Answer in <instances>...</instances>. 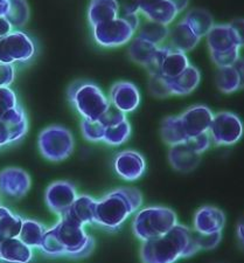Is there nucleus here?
I'll use <instances>...</instances> for the list:
<instances>
[{"label": "nucleus", "mask_w": 244, "mask_h": 263, "mask_svg": "<svg viewBox=\"0 0 244 263\" xmlns=\"http://www.w3.org/2000/svg\"><path fill=\"white\" fill-rule=\"evenodd\" d=\"M200 252L193 230L176 223L161 236L144 241L140 247L141 263H176L181 258L194 256Z\"/></svg>", "instance_id": "nucleus-1"}, {"label": "nucleus", "mask_w": 244, "mask_h": 263, "mask_svg": "<svg viewBox=\"0 0 244 263\" xmlns=\"http://www.w3.org/2000/svg\"><path fill=\"white\" fill-rule=\"evenodd\" d=\"M48 256L86 257L95 248V240L84 226L62 219L47 230L39 247Z\"/></svg>", "instance_id": "nucleus-2"}, {"label": "nucleus", "mask_w": 244, "mask_h": 263, "mask_svg": "<svg viewBox=\"0 0 244 263\" xmlns=\"http://www.w3.org/2000/svg\"><path fill=\"white\" fill-rule=\"evenodd\" d=\"M141 192L136 187H119L96 201L95 223L108 231L119 230L130 216L143 206Z\"/></svg>", "instance_id": "nucleus-3"}, {"label": "nucleus", "mask_w": 244, "mask_h": 263, "mask_svg": "<svg viewBox=\"0 0 244 263\" xmlns=\"http://www.w3.org/2000/svg\"><path fill=\"white\" fill-rule=\"evenodd\" d=\"M178 221L173 210L165 206H149L134 213L132 232L141 242L166 234Z\"/></svg>", "instance_id": "nucleus-4"}, {"label": "nucleus", "mask_w": 244, "mask_h": 263, "mask_svg": "<svg viewBox=\"0 0 244 263\" xmlns=\"http://www.w3.org/2000/svg\"><path fill=\"white\" fill-rule=\"evenodd\" d=\"M67 95L71 105L84 120H99L111 105L102 89L90 81L70 84Z\"/></svg>", "instance_id": "nucleus-5"}, {"label": "nucleus", "mask_w": 244, "mask_h": 263, "mask_svg": "<svg viewBox=\"0 0 244 263\" xmlns=\"http://www.w3.org/2000/svg\"><path fill=\"white\" fill-rule=\"evenodd\" d=\"M37 145L44 158L58 163L73 155L75 138L71 131L65 126L50 125L40 133Z\"/></svg>", "instance_id": "nucleus-6"}, {"label": "nucleus", "mask_w": 244, "mask_h": 263, "mask_svg": "<svg viewBox=\"0 0 244 263\" xmlns=\"http://www.w3.org/2000/svg\"><path fill=\"white\" fill-rule=\"evenodd\" d=\"M36 45L34 40L23 31H12L0 37V62L8 65L27 63L35 57Z\"/></svg>", "instance_id": "nucleus-7"}, {"label": "nucleus", "mask_w": 244, "mask_h": 263, "mask_svg": "<svg viewBox=\"0 0 244 263\" xmlns=\"http://www.w3.org/2000/svg\"><path fill=\"white\" fill-rule=\"evenodd\" d=\"M208 134L216 146H233L241 141L244 124L241 117L231 111H218L214 118Z\"/></svg>", "instance_id": "nucleus-8"}, {"label": "nucleus", "mask_w": 244, "mask_h": 263, "mask_svg": "<svg viewBox=\"0 0 244 263\" xmlns=\"http://www.w3.org/2000/svg\"><path fill=\"white\" fill-rule=\"evenodd\" d=\"M91 35L99 47L118 48L129 45L136 36V32L123 16L119 15L115 20L91 27Z\"/></svg>", "instance_id": "nucleus-9"}, {"label": "nucleus", "mask_w": 244, "mask_h": 263, "mask_svg": "<svg viewBox=\"0 0 244 263\" xmlns=\"http://www.w3.org/2000/svg\"><path fill=\"white\" fill-rule=\"evenodd\" d=\"M28 131V120L20 105L11 109L0 117V147L19 142Z\"/></svg>", "instance_id": "nucleus-10"}, {"label": "nucleus", "mask_w": 244, "mask_h": 263, "mask_svg": "<svg viewBox=\"0 0 244 263\" xmlns=\"http://www.w3.org/2000/svg\"><path fill=\"white\" fill-rule=\"evenodd\" d=\"M77 196L76 186L73 182L57 180L52 182L46 190L45 200L46 205L53 213L62 216L73 205Z\"/></svg>", "instance_id": "nucleus-11"}, {"label": "nucleus", "mask_w": 244, "mask_h": 263, "mask_svg": "<svg viewBox=\"0 0 244 263\" xmlns=\"http://www.w3.org/2000/svg\"><path fill=\"white\" fill-rule=\"evenodd\" d=\"M113 168L123 180L136 181L145 175L146 160L140 152L123 150L115 156Z\"/></svg>", "instance_id": "nucleus-12"}, {"label": "nucleus", "mask_w": 244, "mask_h": 263, "mask_svg": "<svg viewBox=\"0 0 244 263\" xmlns=\"http://www.w3.org/2000/svg\"><path fill=\"white\" fill-rule=\"evenodd\" d=\"M109 101L113 107L124 114L136 111L140 105L141 95L136 84L130 81H118L112 84L109 92Z\"/></svg>", "instance_id": "nucleus-13"}, {"label": "nucleus", "mask_w": 244, "mask_h": 263, "mask_svg": "<svg viewBox=\"0 0 244 263\" xmlns=\"http://www.w3.org/2000/svg\"><path fill=\"white\" fill-rule=\"evenodd\" d=\"M180 121L188 137L206 134L212 125L214 112L205 104H195L179 115Z\"/></svg>", "instance_id": "nucleus-14"}, {"label": "nucleus", "mask_w": 244, "mask_h": 263, "mask_svg": "<svg viewBox=\"0 0 244 263\" xmlns=\"http://www.w3.org/2000/svg\"><path fill=\"white\" fill-rule=\"evenodd\" d=\"M138 11L144 19L170 26L180 14L170 0H138Z\"/></svg>", "instance_id": "nucleus-15"}, {"label": "nucleus", "mask_w": 244, "mask_h": 263, "mask_svg": "<svg viewBox=\"0 0 244 263\" xmlns=\"http://www.w3.org/2000/svg\"><path fill=\"white\" fill-rule=\"evenodd\" d=\"M158 49V46H154L151 42L136 35L129 44L128 54L134 63L144 67L149 75L160 74L157 61Z\"/></svg>", "instance_id": "nucleus-16"}, {"label": "nucleus", "mask_w": 244, "mask_h": 263, "mask_svg": "<svg viewBox=\"0 0 244 263\" xmlns=\"http://www.w3.org/2000/svg\"><path fill=\"white\" fill-rule=\"evenodd\" d=\"M159 73L166 79H174L191 66L186 53L174 49L168 45L160 46L158 49Z\"/></svg>", "instance_id": "nucleus-17"}, {"label": "nucleus", "mask_w": 244, "mask_h": 263, "mask_svg": "<svg viewBox=\"0 0 244 263\" xmlns=\"http://www.w3.org/2000/svg\"><path fill=\"white\" fill-rule=\"evenodd\" d=\"M225 212L215 206H202L195 212L193 218V231L200 234L222 233L226 226Z\"/></svg>", "instance_id": "nucleus-18"}, {"label": "nucleus", "mask_w": 244, "mask_h": 263, "mask_svg": "<svg viewBox=\"0 0 244 263\" xmlns=\"http://www.w3.org/2000/svg\"><path fill=\"white\" fill-rule=\"evenodd\" d=\"M31 177L24 170L7 167L0 172V192L11 198H21L31 189Z\"/></svg>", "instance_id": "nucleus-19"}, {"label": "nucleus", "mask_w": 244, "mask_h": 263, "mask_svg": "<svg viewBox=\"0 0 244 263\" xmlns=\"http://www.w3.org/2000/svg\"><path fill=\"white\" fill-rule=\"evenodd\" d=\"M209 54L223 53L239 47L236 36L229 24L214 25L209 33L206 35Z\"/></svg>", "instance_id": "nucleus-20"}, {"label": "nucleus", "mask_w": 244, "mask_h": 263, "mask_svg": "<svg viewBox=\"0 0 244 263\" xmlns=\"http://www.w3.org/2000/svg\"><path fill=\"white\" fill-rule=\"evenodd\" d=\"M202 37H200L193 31L191 26L181 19L176 23L173 27L170 28V35H168L167 45L170 47L181 50L184 53L192 52L195 49Z\"/></svg>", "instance_id": "nucleus-21"}, {"label": "nucleus", "mask_w": 244, "mask_h": 263, "mask_svg": "<svg viewBox=\"0 0 244 263\" xmlns=\"http://www.w3.org/2000/svg\"><path fill=\"white\" fill-rule=\"evenodd\" d=\"M168 162L175 171L191 173L200 165L201 155H197L186 143L171 146L168 151Z\"/></svg>", "instance_id": "nucleus-22"}, {"label": "nucleus", "mask_w": 244, "mask_h": 263, "mask_svg": "<svg viewBox=\"0 0 244 263\" xmlns=\"http://www.w3.org/2000/svg\"><path fill=\"white\" fill-rule=\"evenodd\" d=\"M96 201L97 200H95L90 196H87V194L77 196V198L73 202V205L69 207V210L61 218L69 220L71 222L81 224V226L95 223Z\"/></svg>", "instance_id": "nucleus-23"}, {"label": "nucleus", "mask_w": 244, "mask_h": 263, "mask_svg": "<svg viewBox=\"0 0 244 263\" xmlns=\"http://www.w3.org/2000/svg\"><path fill=\"white\" fill-rule=\"evenodd\" d=\"M120 15L117 0H90L87 10V19L90 27L115 20Z\"/></svg>", "instance_id": "nucleus-24"}, {"label": "nucleus", "mask_w": 244, "mask_h": 263, "mask_svg": "<svg viewBox=\"0 0 244 263\" xmlns=\"http://www.w3.org/2000/svg\"><path fill=\"white\" fill-rule=\"evenodd\" d=\"M32 249L19 237L0 239V261L6 263H29Z\"/></svg>", "instance_id": "nucleus-25"}, {"label": "nucleus", "mask_w": 244, "mask_h": 263, "mask_svg": "<svg viewBox=\"0 0 244 263\" xmlns=\"http://www.w3.org/2000/svg\"><path fill=\"white\" fill-rule=\"evenodd\" d=\"M172 96H187L199 87L201 73L195 66L191 65L174 79H167Z\"/></svg>", "instance_id": "nucleus-26"}, {"label": "nucleus", "mask_w": 244, "mask_h": 263, "mask_svg": "<svg viewBox=\"0 0 244 263\" xmlns=\"http://www.w3.org/2000/svg\"><path fill=\"white\" fill-rule=\"evenodd\" d=\"M160 136L164 143L170 147L185 143L188 138L179 116H167L164 118L160 124Z\"/></svg>", "instance_id": "nucleus-27"}, {"label": "nucleus", "mask_w": 244, "mask_h": 263, "mask_svg": "<svg viewBox=\"0 0 244 263\" xmlns=\"http://www.w3.org/2000/svg\"><path fill=\"white\" fill-rule=\"evenodd\" d=\"M185 23H187L191 28L200 37H205L214 27V18L207 10L200 7H195L189 10L182 18Z\"/></svg>", "instance_id": "nucleus-28"}, {"label": "nucleus", "mask_w": 244, "mask_h": 263, "mask_svg": "<svg viewBox=\"0 0 244 263\" xmlns=\"http://www.w3.org/2000/svg\"><path fill=\"white\" fill-rule=\"evenodd\" d=\"M136 35L151 42L154 46L160 47V46L167 44L168 35H170V26H165L162 24L145 19L144 21H141Z\"/></svg>", "instance_id": "nucleus-29"}, {"label": "nucleus", "mask_w": 244, "mask_h": 263, "mask_svg": "<svg viewBox=\"0 0 244 263\" xmlns=\"http://www.w3.org/2000/svg\"><path fill=\"white\" fill-rule=\"evenodd\" d=\"M24 219L14 214L7 207L0 206V239L18 237Z\"/></svg>", "instance_id": "nucleus-30"}, {"label": "nucleus", "mask_w": 244, "mask_h": 263, "mask_svg": "<svg viewBox=\"0 0 244 263\" xmlns=\"http://www.w3.org/2000/svg\"><path fill=\"white\" fill-rule=\"evenodd\" d=\"M215 83L218 90L226 95L234 94V92L241 90L239 76L233 66L218 68L215 76Z\"/></svg>", "instance_id": "nucleus-31"}, {"label": "nucleus", "mask_w": 244, "mask_h": 263, "mask_svg": "<svg viewBox=\"0 0 244 263\" xmlns=\"http://www.w3.org/2000/svg\"><path fill=\"white\" fill-rule=\"evenodd\" d=\"M46 227L44 224L35 221V220H24L23 227H21L19 239L23 241L25 245L29 246V247H35L39 248L46 233Z\"/></svg>", "instance_id": "nucleus-32"}, {"label": "nucleus", "mask_w": 244, "mask_h": 263, "mask_svg": "<svg viewBox=\"0 0 244 263\" xmlns=\"http://www.w3.org/2000/svg\"><path fill=\"white\" fill-rule=\"evenodd\" d=\"M131 124H130L128 120H125L119 123V124L108 126L105 129L103 143L108 144L110 146H120L129 141L130 137H131Z\"/></svg>", "instance_id": "nucleus-33"}, {"label": "nucleus", "mask_w": 244, "mask_h": 263, "mask_svg": "<svg viewBox=\"0 0 244 263\" xmlns=\"http://www.w3.org/2000/svg\"><path fill=\"white\" fill-rule=\"evenodd\" d=\"M29 16H31V10L27 0H10V10L6 18L13 28L26 26Z\"/></svg>", "instance_id": "nucleus-34"}, {"label": "nucleus", "mask_w": 244, "mask_h": 263, "mask_svg": "<svg viewBox=\"0 0 244 263\" xmlns=\"http://www.w3.org/2000/svg\"><path fill=\"white\" fill-rule=\"evenodd\" d=\"M105 125L99 120H84L81 121V133L83 138L91 143L103 142L105 134Z\"/></svg>", "instance_id": "nucleus-35"}, {"label": "nucleus", "mask_w": 244, "mask_h": 263, "mask_svg": "<svg viewBox=\"0 0 244 263\" xmlns=\"http://www.w3.org/2000/svg\"><path fill=\"white\" fill-rule=\"evenodd\" d=\"M149 90L150 94L154 96L155 99H167V97L172 96L167 79L160 74L150 75Z\"/></svg>", "instance_id": "nucleus-36"}, {"label": "nucleus", "mask_w": 244, "mask_h": 263, "mask_svg": "<svg viewBox=\"0 0 244 263\" xmlns=\"http://www.w3.org/2000/svg\"><path fill=\"white\" fill-rule=\"evenodd\" d=\"M195 243L199 250H213L218 247L222 241V233H213V234H200L193 231Z\"/></svg>", "instance_id": "nucleus-37"}, {"label": "nucleus", "mask_w": 244, "mask_h": 263, "mask_svg": "<svg viewBox=\"0 0 244 263\" xmlns=\"http://www.w3.org/2000/svg\"><path fill=\"white\" fill-rule=\"evenodd\" d=\"M241 49H233V50H228V52H223V53H214L210 54V59L214 65H215L217 68H223V67H231L235 65V62L238 60V58L241 57Z\"/></svg>", "instance_id": "nucleus-38"}, {"label": "nucleus", "mask_w": 244, "mask_h": 263, "mask_svg": "<svg viewBox=\"0 0 244 263\" xmlns=\"http://www.w3.org/2000/svg\"><path fill=\"white\" fill-rule=\"evenodd\" d=\"M185 143H186L193 151L201 156H202L206 151H208L213 144L212 138H210L208 133L193 136V137H188L187 141Z\"/></svg>", "instance_id": "nucleus-39"}, {"label": "nucleus", "mask_w": 244, "mask_h": 263, "mask_svg": "<svg viewBox=\"0 0 244 263\" xmlns=\"http://www.w3.org/2000/svg\"><path fill=\"white\" fill-rule=\"evenodd\" d=\"M19 105L15 92L10 87L0 88V117Z\"/></svg>", "instance_id": "nucleus-40"}, {"label": "nucleus", "mask_w": 244, "mask_h": 263, "mask_svg": "<svg viewBox=\"0 0 244 263\" xmlns=\"http://www.w3.org/2000/svg\"><path fill=\"white\" fill-rule=\"evenodd\" d=\"M125 120H128V118H126V114L121 112L120 110L115 108L113 105H110L107 111L103 114L102 117L99 118V121L105 125V128L119 124V123Z\"/></svg>", "instance_id": "nucleus-41"}, {"label": "nucleus", "mask_w": 244, "mask_h": 263, "mask_svg": "<svg viewBox=\"0 0 244 263\" xmlns=\"http://www.w3.org/2000/svg\"><path fill=\"white\" fill-rule=\"evenodd\" d=\"M15 80V66L0 62V88L10 87Z\"/></svg>", "instance_id": "nucleus-42"}, {"label": "nucleus", "mask_w": 244, "mask_h": 263, "mask_svg": "<svg viewBox=\"0 0 244 263\" xmlns=\"http://www.w3.org/2000/svg\"><path fill=\"white\" fill-rule=\"evenodd\" d=\"M229 25L235 33V36H236L239 47H241V49L244 48V19H234Z\"/></svg>", "instance_id": "nucleus-43"}, {"label": "nucleus", "mask_w": 244, "mask_h": 263, "mask_svg": "<svg viewBox=\"0 0 244 263\" xmlns=\"http://www.w3.org/2000/svg\"><path fill=\"white\" fill-rule=\"evenodd\" d=\"M236 237L239 246L244 248V215L238 219L236 224Z\"/></svg>", "instance_id": "nucleus-44"}, {"label": "nucleus", "mask_w": 244, "mask_h": 263, "mask_svg": "<svg viewBox=\"0 0 244 263\" xmlns=\"http://www.w3.org/2000/svg\"><path fill=\"white\" fill-rule=\"evenodd\" d=\"M13 31V26H12L10 21L7 20L6 16H2L0 18V37L7 35Z\"/></svg>", "instance_id": "nucleus-45"}, {"label": "nucleus", "mask_w": 244, "mask_h": 263, "mask_svg": "<svg viewBox=\"0 0 244 263\" xmlns=\"http://www.w3.org/2000/svg\"><path fill=\"white\" fill-rule=\"evenodd\" d=\"M236 69L237 74L239 76V82H241V89H244V58L239 57L238 60L235 62L233 66Z\"/></svg>", "instance_id": "nucleus-46"}, {"label": "nucleus", "mask_w": 244, "mask_h": 263, "mask_svg": "<svg viewBox=\"0 0 244 263\" xmlns=\"http://www.w3.org/2000/svg\"><path fill=\"white\" fill-rule=\"evenodd\" d=\"M170 2L175 6V8L178 10L179 13H182L185 10H187L189 2H191V0H170Z\"/></svg>", "instance_id": "nucleus-47"}, {"label": "nucleus", "mask_w": 244, "mask_h": 263, "mask_svg": "<svg viewBox=\"0 0 244 263\" xmlns=\"http://www.w3.org/2000/svg\"><path fill=\"white\" fill-rule=\"evenodd\" d=\"M10 10V0H0V18L6 16Z\"/></svg>", "instance_id": "nucleus-48"}, {"label": "nucleus", "mask_w": 244, "mask_h": 263, "mask_svg": "<svg viewBox=\"0 0 244 263\" xmlns=\"http://www.w3.org/2000/svg\"><path fill=\"white\" fill-rule=\"evenodd\" d=\"M214 263H225V262H214Z\"/></svg>", "instance_id": "nucleus-49"}]
</instances>
